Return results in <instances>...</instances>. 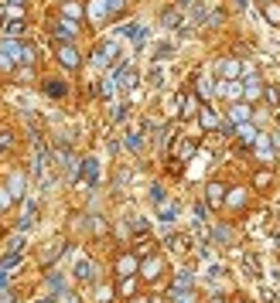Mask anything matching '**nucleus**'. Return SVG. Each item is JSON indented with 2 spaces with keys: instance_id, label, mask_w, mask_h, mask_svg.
Returning a JSON list of instances; mask_svg holds the SVG:
<instances>
[{
  "instance_id": "obj_1",
  "label": "nucleus",
  "mask_w": 280,
  "mask_h": 303,
  "mask_svg": "<svg viewBox=\"0 0 280 303\" xmlns=\"http://www.w3.org/2000/svg\"><path fill=\"white\" fill-rule=\"evenodd\" d=\"M55 58H58V65L68 68V72H75L82 65V55H79L75 45H55Z\"/></svg>"
},
{
  "instance_id": "obj_2",
  "label": "nucleus",
  "mask_w": 280,
  "mask_h": 303,
  "mask_svg": "<svg viewBox=\"0 0 280 303\" xmlns=\"http://www.w3.org/2000/svg\"><path fill=\"white\" fill-rule=\"evenodd\" d=\"M52 34L58 38V45H75V34H79V27L72 21H65V17H58L55 24H52Z\"/></svg>"
},
{
  "instance_id": "obj_3",
  "label": "nucleus",
  "mask_w": 280,
  "mask_h": 303,
  "mask_svg": "<svg viewBox=\"0 0 280 303\" xmlns=\"http://www.w3.org/2000/svg\"><path fill=\"white\" fill-rule=\"evenodd\" d=\"M62 17H65V21H82V4H79V0H62Z\"/></svg>"
},
{
  "instance_id": "obj_4",
  "label": "nucleus",
  "mask_w": 280,
  "mask_h": 303,
  "mask_svg": "<svg viewBox=\"0 0 280 303\" xmlns=\"http://www.w3.org/2000/svg\"><path fill=\"white\" fill-rule=\"evenodd\" d=\"M249 116H253V109H249L246 102H236L233 109H229V119H233L236 126H239V123H249Z\"/></svg>"
},
{
  "instance_id": "obj_5",
  "label": "nucleus",
  "mask_w": 280,
  "mask_h": 303,
  "mask_svg": "<svg viewBox=\"0 0 280 303\" xmlns=\"http://www.w3.org/2000/svg\"><path fill=\"white\" fill-rule=\"evenodd\" d=\"M75 276H79V280H96L99 272H96V266H92L89 259H79V262H75Z\"/></svg>"
},
{
  "instance_id": "obj_6",
  "label": "nucleus",
  "mask_w": 280,
  "mask_h": 303,
  "mask_svg": "<svg viewBox=\"0 0 280 303\" xmlns=\"http://www.w3.org/2000/svg\"><path fill=\"white\" fill-rule=\"evenodd\" d=\"M120 34H123V38H130L134 45H140L147 31H144V24H126V27H120Z\"/></svg>"
},
{
  "instance_id": "obj_7",
  "label": "nucleus",
  "mask_w": 280,
  "mask_h": 303,
  "mask_svg": "<svg viewBox=\"0 0 280 303\" xmlns=\"http://www.w3.org/2000/svg\"><path fill=\"white\" fill-rule=\"evenodd\" d=\"M24 34V21L21 17H11V21L4 24V38H21Z\"/></svg>"
},
{
  "instance_id": "obj_8",
  "label": "nucleus",
  "mask_w": 280,
  "mask_h": 303,
  "mask_svg": "<svg viewBox=\"0 0 280 303\" xmlns=\"http://www.w3.org/2000/svg\"><path fill=\"white\" fill-rule=\"evenodd\" d=\"M219 72L225 75V82H233L236 75H239V62H236V58H225L222 65H219Z\"/></svg>"
},
{
  "instance_id": "obj_9",
  "label": "nucleus",
  "mask_w": 280,
  "mask_h": 303,
  "mask_svg": "<svg viewBox=\"0 0 280 303\" xmlns=\"http://www.w3.org/2000/svg\"><path fill=\"white\" fill-rule=\"evenodd\" d=\"M263 17H267L270 24H280V4L277 0H267V4H263Z\"/></svg>"
},
{
  "instance_id": "obj_10",
  "label": "nucleus",
  "mask_w": 280,
  "mask_h": 303,
  "mask_svg": "<svg viewBox=\"0 0 280 303\" xmlns=\"http://www.w3.org/2000/svg\"><path fill=\"white\" fill-rule=\"evenodd\" d=\"M89 17L92 21H106L110 14H106V0H92L89 4Z\"/></svg>"
},
{
  "instance_id": "obj_11",
  "label": "nucleus",
  "mask_w": 280,
  "mask_h": 303,
  "mask_svg": "<svg viewBox=\"0 0 280 303\" xmlns=\"http://www.w3.org/2000/svg\"><path fill=\"white\" fill-rule=\"evenodd\" d=\"M161 24H164V27H178V24H181V14H178V7H168V11L161 14Z\"/></svg>"
},
{
  "instance_id": "obj_12",
  "label": "nucleus",
  "mask_w": 280,
  "mask_h": 303,
  "mask_svg": "<svg viewBox=\"0 0 280 303\" xmlns=\"http://www.w3.org/2000/svg\"><path fill=\"white\" fill-rule=\"evenodd\" d=\"M164 269V262H161V259H147L144 262V276L147 280H157V272Z\"/></svg>"
},
{
  "instance_id": "obj_13",
  "label": "nucleus",
  "mask_w": 280,
  "mask_h": 303,
  "mask_svg": "<svg viewBox=\"0 0 280 303\" xmlns=\"http://www.w3.org/2000/svg\"><path fill=\"white\" fill-rule=\"evenodd\" d=\"M225 201V188L222 184H209V204H222Z\"/></svg>"
},
{
  "instance_id": "obj_14",
  "label": "nucleus",
  "mask_w": 280,
  "mask_h": 303,
  "mask_svg": "<svg viewBox=\"0 0 280 303\" xmlns=\"http://www.w3.org/2000/svg\"><path fill=\"white\" fill-rule=\"evenodd\" d=\"M45 92H48V96H55V99H58V96H65V82H58V79H48L45 82Z\"/></svg>"
},
{
  "instance_id": "obj_15",
  "label": "nucleus",
  "mask_w": 280,
  "mask_h": 303,
  "mask_svg": "<svg viewBox=\"0 0 280 303\" xmlns=\"http://www.w3.org/2000/svg\"><path fill=\"white\" fill-rule=\"evenodd\" d=\"M236 133L243 136V143H257V140H260V136H257V130H253L249 123H239V130H236Z\"/></svg>"
},
{
  "instance_id": "obj_16",
  "label": "nucleus",
  "mask_w": 280,
  "mask_h": 303,
  "mask_svg": "<svg viewBox=\"0 0 280 303\" xmlns=\"http://www.w3.org/2000/svg\"><path fill=\"white\" fill-rule=\"evenodd\" d=\"M222 92L225 96H229V99H239V96H243V82H222Z\"/></svg>"
},
{
  "instance_id": "obj_17",
  "label": "nucleus",
  "mask_w": 280,
  "mask_h": 303,
  "mask_svg": "<svg viewBox=\"0 0 280 303\" xmlns=\"http://www.w3.org/2000/svg\"><path fill=\"white\" fill-rule=\"evenodd\" d=\"M171 51H174V45H171V41H161V45L154 48V62H164Z\"/></svg>"
},
{
  "instance_id": "obj_18",
  "label": "nucleus",
  "mask_w": 280,
  "mask_h": 303,
  "mask_svg": "<svg viewBox=\"0 0 280 303\" xmlns=\"http://www.w3.org/2000/svg\"><path fill=\"white\" fill-rule=\"evenodd\" d=\"M202 126H205V130H212V126H219V116H215V112L209 109V106L202 109Z\"/></svg>"
},
{
  "instance_id": "obj_19",
  "label": "nucleus",
  "mask_w": 280,
  "mask_h": 303,
  "mask_svg": "<svg viewBox=\"0 0 280 303\" xmlns=\"http://www.w3.org/2000/svg\"><path fill=\"white\" fill-rule=\"evenodd\" d=\"M134 269H137V259H134V256H123V259H120V272H123V276H130Z\"/></svg>"
},
{
  "instance_id": "obj_20",
  "label": "nucleus",
  "mask_w": 280,
  "mask_h": 303,
  "mask_svg": "<svg viewBox=\"0 0 280 303\" xmlns=\"http://www.w3.org/2000/svg\"><path fill=\"white\" fill-rule=\"evenodd\" d=\"M21 191H24V177H21V174H14V177H11V198H21Z\"/></svg>"
},
{
  "instance_id": "obj_21",
  "label": "nucleus",
  "mask_w": 280,
  "mask_h": 303,
  "mask_svg": "<svg viewBox=\"0 0 280 303\" xmlns=\"http://www.w3.org/2000/svg\"><path fill=\"white\" fill-rule=\"evenodd\" d=\"M263 96H267L270 106H280V89H277V85H267V89H263Z\"/></svg>"
},
{
  "instance_id": "obj_22",
  "label": "nucleus",
  "mask_w": 280,
  "mask_h": 303,
  "mask_svg": "<svg viewBox=\"0 0 280 303\" xmlns=\"http://www.w3.org/2000/svg\"><path fill=\"white\" fill-rule=\"evenodd\" d=\"M82 167H86V180H96V177H99V164H96V160H86Z\"/></svg>"
},
{
  "instance_id": "obj_23",
  "label": "nucleus",
  "mask_w": 280,
  "mask_h": 303,
  "mask_svg": "<svg viewBox=\"0 0 280 303\" xmlns=\"http://www.w3.org/2000/svg\"><path fill=\"white\" fill-rule=\"evenodd\" d=\"M123 7H126V0H106V14H110V17H113V14H120Z\"/></svg>"
},
{
  "instance_id": "obj_24",
  "label": "nucleus",
  "mask_w": 280,
  "mask_h": 303,
  "mask_svg": "<svg viewBox=\"0 0 280 303\" xmlns=\"http://www.w3.org/2000/svg\"><path fill=\"white\" fill-rule=\"evenodd\" d=\"M147 82H150V85H161V82H164V72H161V65H154V68H150Z\"/></svg>"
},
{
  "instance_id": "obj_25",
  "label": "nucleus",
  "mask_w": 280,
  "mask_h": 303,
  "mask_svg": "<svg viewBox=\"0 0 280 303\" xmlns=\"http://www.w3.org/2000/svg\"><path fill=\"white\" fill-rule=\"evenodd\" d=\"M243 201H246V191H239V188H236V191H229V204H233V208H239Z\"/></svg>"
},
{
  "instance_id": "obj_26",
  "label": "nucleus",
  "mask_w": 280,
  "mask_h": 303,
  "mask_svg": "<svg viewBox=\"0 0 280 303\" xmlns=\"http://www.w3.org/2000/svg\"><path fill=\"white\" fill-rule=\"evenodd\" d=\"M181 109H185V116H195V109H198V99H195V96H188Z\"/></svg>"
},
{
  "instance_id": "obj_27",
  "label": "nucleus",
  "mask_w": 280,
  "mask_h": 303,
  "mask_svg": "<svg viewBox=\"0 0 280 303\" xmlns=\"http://www.w3.org/2000/svg\"><path fill=\"white\" fill-rule=\"evenodd\" d=\"M126 146H130V150H140V133H130V136H126Z\"/></svg>"
},
{
  "instance_id": "obj_28",
  "label": "nucleus",
  "mask_w": 280,
  "mask_h": 303,
  "mask_svg": "<svg viewBox=\"0 0 280 303\" xmlns=\"http://www.w3.org/2000/svg\"><path fill=\"white\" fill-rule=\"evenodd\" d=\"M150 194H154V201H157V204L164 201V188H161V184H154V191H150Z\"/></svg>"
},
{
  "instance_id": "obj_29",
  "label": "nucleus",
  "mask_w": 280,
  "mask_h": 303,
  "mask_svg": "<svg viewBox=\"0 0 280 303\" xmlns=\"http://www.w3.org/2000/svg\"><path fill=\"white\" fill-rule=\"evenodd\" d=\"M267 184H270V174H267V170H263V174H257V188H267Z\"/></svg>"
},
{
  "instance_id": "obj_30",
  "label": "nucleus",
  "mask_w": 280,
  "mask_h": 303,
  "mask_svg": "<svg viewBox=\"0 0 280 303\" xmlns=\"http://www.w3.org/2000/svg\"><path fill=\"white\" fill-rule=\"evenodd\" d=\"M246 4H249V0H236V7H239V11H243V7H246Z\"/></svg>"
},
{
  "instance_id": "obj_31",
  "label": "nucleus",
  "mask_w": 280,
  "mask_h": 303,
  "mask_svg": "<svg viewBox=\"0 0 280 303\" xmlns=\"http://www.w3.org/2000/svg\"><path fill=\"white\" fill-rule=\"evenodd\" d=\"M4 283H7V276H4V272H0V290H4Z\"/></svg>"
}]
</instances>
